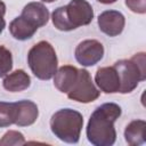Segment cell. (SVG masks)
<instances>
[{
	"label": "cell",
	"instance_id": "1",
	"mask_svg": "<svg viewBox=\"0 0 146 146\" xmlns=\"http://www.w3.org/2000/svg\"><path fill=\"white\" fill-rule=\"evenodd\" d=\"M122 108L116 103H104L90 115L86 133L89 143L95 146H112L116 140L115 121L121 116Z\"/></svg>",
	"mask_w": 146,
	"mask_h": 146
},
{
	"label": "cell",
	"instance_id": "2",
	"mask_svg": "<svg viewBox=\"0 0 146 146\" xmlns=\"http://www.w3.org/2000/svg\"><path fill=\"white\" fill-rule=\"evenodd\" d=\"M94 19V9L87 0H71L66 6L57 7L51 14L54 26L63 32L89 25Z\"/></svg>",
	"mask_w": 146,
	"mask_h": 146
},
{
	"label": "cell",
	"instance_id": "3",
	"mask_svg": "<svg viewBox=\"0 0 146 146\" xmlns=\"http://www.w3.org/2000/svg\"><path fill=\"white\" fill-rule=\"evenodd\" d=\"M51 132L59 140L67 144H78L83 128V116L72 108H60L50 117Z\"/></svg>",
	"mask_w": 146,
	"mask_h": 146
},
{
	"label": "cell",
	"instance_id": "4",
	"mask_svg": "<svg viewBox=\"0 0 146 146\" xmlns=\"http://www.w3.org/2000/svg\"><path fill=\"white\" fill-rule=\"evenodd\" d=\"M27 64L39 80L48 81L52 79L58 68V59L52 44L42 40L32 46L27 52Z\"/></svg>",
	"mask_w": 146,
	"mask_h": 146
},
{
	"label": "cell",
	"instance_id": "5",
	"mask_svg": "<svg viewBox=\"0 0 146 146\" xmlns=\"http://www.w3.org/2000/svg\"><path fill=\"white\" fill-rule=\"evenodd\" d=\"M120 79V94H130L146 79V55L137 52L129 59H120L114 63Z\"/></svg>",
	"mask_w": 146,
	"mask_h": 146
},
{
	"label": "cell",
	"instance_id": "6",
	"mask_svg": "<svg viewBox=\"0 0 146 146\" xmlns=\"http://www.w3.org/2000/svg\"><path fill=\"white\" fill-rule=\"evenodd\" d=\"M99 96L100 90L92 81L90 73L86 68H80L78 79L72 89L67 92V97L74 102L88 104L95 102Z\"/></svg>",
	"mask_w": 146,
	"mask_h": 146
},
{
	"label": "cell",
	"instance_id": "7",
	"mask_svg": "<svg viewBox=\"0 0 146 146\" xmlns=\"http://www.w3.org/2000/svg\"><path fill=\"white\" fill-rule=\"evenodd\" d=\"M104 52L105 49L100 41L96 39H87L76 46L74 56L80 65L89 67L99 63L104 57Z\"/></svg>",
	"mask_w": 146,
	"mask_h": 146
},
{
	"label": "cell",
	"instance_id": "8",
	"mask_svg": "<svg viewBox=\"0 0 146 146\" xmlns=\"http://www.w3.org/2000/svg\"><path fill=\"white\" fill-rule=\"evenodd\" d=\"M99 30L108 36H117L124 30L125 17L119 10H105L97 18Z\"/></svg>",
	"mask_w": 146,
	"mask_h": 146
},
{
	"label": "cell",
	"instance_id": "9",
	"mask_svg": "<svg viewBox=\"0 0 146 146\" xmlns=\"http://www.w3.org/2000/svg\"><path fill=\"white\" fill-rule=\"evenodd\" d=\"M95 84L104 94L119 92L120 79L114 66L99 67L95 74Z\"/></svg>",
	"mask_w": 146,
	"mask_h": 146
},
{
	"label": "cell",
	"instance_id": "10",
	"mask_svg": "<svg viewBox=\"0 0 146 146\" xmlns=\"http://www.w3.org/2000/svg\"><path fill=\"white\" fill-rule=\"evenodd\" d=\"M15 103H16V110H17L15 125L17 127L32 125L39 116L38 105L30 99H22Z\"/></svg>",
	"mask_w": 146,
	"mask_h": 146
},
{
	"label": "cell",
	"instance_id": "11",
	"mask_svg": "<svg viewBox=\"0 0 146 146\" xmlns=\"http://www.w3.org/2000/svg\"><path fill=\"white\" fill-rule=\"evenodd\" d=\"M21 16L30 21L33 25H35L38 29L44 26L49 21V10L42 2L32 1L24 6L22 9Z\"/></svg>",
	"mask_w": 146,
	"mask_h": 146
},
{
	"label": "cell",
	"instance_id": "12",
	"mask_svg": "<svg viewBox=\"0 0 146 146\" xmlns=\"http://www.w3.org/2000/svg\"><path fill=\"white\" fill-rule=\"evenodd\" d=\"M79 75V68L73 65H64L57 68L54 75V86L58 91L67 94L74 86Z\"/></svg>",
	"mask_w": 146,
	"mask_h": 146
},
{
	"label": "cell",
	"instance_id": "13",
	"mask_svg": "<svg viewBox=\"0 0 146 146\" xmlns=\"http://www.w3.org/2000/svg\"><path fill=\"white\" fill-rule=\"evenodd\" d=\"M31 76L24 70H15L3 76L2 87L9 92H21L30 88Z\"/></svg>",
	"mask_w": 146,
	"mask_h": 146
},
{
	"label": "cell",
	"instance_id": "14",
	"mask_svg": "<svg viewBox=\"0 0 146 146\" xmlns=\"http://www.w3.org/2000/svg\"><path fill=\"white\" fill-rule=\"evenodd\" d=\"M38 31V27L23 16H17L9 23V32L11 36L18 41L31 39Z\"/></svg>",
	"mask_w": 146,
	"mask_h": 146
},
{
	"label": "cell",
	"instance_id": "15",
	"mask_svg": "<svg viewBox=\"0 0 146 146\" xmlns=\"http://www.w3.org/2000/svg\"><path fill=\"white\" fill-rule=\"evenodd\" d=\"M145 120H133L124 129V139L130 146H138L145 143Z\"/></svg>",
	"mask_w": 146,
	"mask_h": 146
},
{
	"label": "cell",
	"instance_id": "16",
	"mask_svg": "<svg viewBox=\"0 0 146 146\" xmlns=\"http://www.w3.org/2000/svg\"><path fill=\"white\" fill-rule=\"evenodd\" d=\"M16 103L0 102V128H7L16 122Z\"/></svg>",
	"mask_w": 146,
	"mask_h": 146
},
{
	"label": "cell",
	"instance_id": "17",
	"mask_svg": "<svg viewBox=\"0 0 146 146\" xmlns=\"http://www.w3.org/2000/svg\"><path fill=\"white\" fill-rule=\"evenodd\" d=\"M13 68V55L5 47L0 44V78L7 75Z\"/></svg>",
	"mask_w": 146,
	"mask_h": 146
},
{
	"label": "cell",
	"instance_id": "18",
	"mask_svg": "<svg viewBox=\"0 0 146 146\" xmlns=\"http://www.w3.org/2000/svg\"><path fill=\"white\" fill-rule=\"evenodd\" d=\"M25 138L24 135L16 130H9L7 131L2 138L0 139V146H10V145H24Z\"/></svg>",
	"mask_w": 146,
	"mask_h": 146
},
{
	"label": "cell",
	"instance_id": "19",
	"mask_svg": "<svg viewBox=\"0 0 146 146\" xmlns=\"http://www.w3.org/2000/svg\"><path fill=\"white\" fill-rule=\"evenodd\" d=\"M125 6L136 14L146 13V0H124Z\"/></svg>",
	"mask_w": 146,
	"mask_h": 146
},
{
	"label": "cell",
	"instance_id": "20",
	"mask_svg": "<svg viewBox=\"0 0 146 146\" xmlns=\"http://www.w3.org/2000/svg\"><path fill=\"white\" fill-rule=\"evenodd\" d=\"M5 14H6V5L2 0H0V34L3 32V30L6 27Z\"/></svg>",
	"mask_w": 146,
	"mask_h": 146
},
{
	"label": "cell",
	"instance_id": "21",
	"mask_svg": "<svg viewBox=\"0 0 146 146\" xmlns=\"http://www.w3.org/2000/svg\"><path fill=\"white\" fill-rule=\"evenodd\" d=\"M97 1L100 2V3H104V5H111V3L116 2L117 0H97Z\"/></svg>",
	"mask_w": 146,
	"mask_h": 146
},
{
	"label": "cell",
	"instance_id": "22",
	"mask_svg": "<svg viewBox=\"0 0 146 146\" xmlns=\"http://www.w3.org/2000/svg\"><path fill=\"white\" fill-rule=\"evenodd\" d=\"M42 2H48V3H50V2H54V1H57V0H41Z\"/></svg>",
	"mask_w": 146,
	"mask_h": 146
}]
</instances>
